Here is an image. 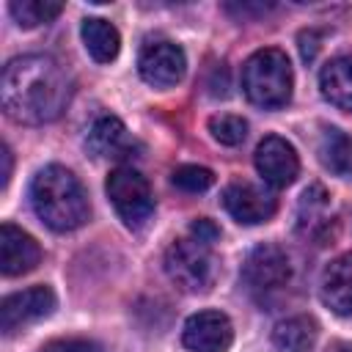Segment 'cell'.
I'll return each instance as SVG.
<instances>
[{
  "label": "cell",
  "mask_w": 352,
  "mask_h": 352,
  "mask_svg": "<svg viewBox=\"0 0 352 352\" xmlns=\"http://www.w3.org/2000/svg\"><path fill=\"white\" fill-rule=\"evenodd\" d=\"M0 102L16 124H50L72 102V77L52 55L11 58L0 77Z\"/></svg>",
  "instance_id": "cell-1"
},
{
  "label": "cell",
  "mask_w": 352,
  "mask_h": 352,
  "mask_svg": "<svg viewBox=\"0 0 352 352\" xmlns=\"http://www.w3.org/2000/svg\"><path fill=\"white\" fill-rule=\"evenodd\" d=\"M30 201L41 223L60 234L80 228L91 214L80 179L63 165H47L33 176Z\"/></svg>",
  "instance_id": "cell-2"
},
{
  "label": "cell",
  "mask_w": 352,
  "mask_h": 352,
  "mask_svg": "<svg viewBox=\"0 0 352 352\" xmlns=\"http://www.w3.org/2000/svg\"><path fill=\"white\" fill-rule=\"evenodd\" d=\"M292 85H294L292 63L286 52L275 47L253 52L242 66V91L256 107L264 110L283 107L292 99Z\"/></svg>",
  "instance_id": "cell-3"
},
{
  "label": "cell",
  "mask_w": 352,
  "mask_h": 352,
  "mask_svg": "<svg viewBox=\"0 0 352 352\" xmlns=\"http://www.w3.org/2000/svg\"><path fill=\"white\" fill-rule=\"evenodd\" d=\"M165 272L182 292H209L217 278V258L212 253V245L195 236L176 239L165 250Z\"/></svg>",
  "instance_id": "cell-4"
},
{
  "label": "cell",
  "mask_w": 352,
  "mask_h": 352,
  "mask_svg": "<svg viewBox=\"0 0 352 352\" xmlns=\"http://www.w3.org/2000/svg\"><path fill=\"white\" fill-rule=\"evenodd\" d=\"M104 190H107V198L113 201L118 217L129 228H138V226H143L151 217V212H154V195H151L148 182L135 168L121 165V168L110 170Z\"/></svg>",
  "instance_id": "cell-5"
},
{
  "label": "cell",
  "mask_w": 352,
  "mask_h": 352,
  "mask_svg": "<svg viewBox=\"0 0 352 352\" xmlns=\"http://www.w3.org/2000/svg\"><path fill=\"white\" fill-rule=\"evenodd\" d=\"M292 275L289 267V256L283 253V248L264 242L258 248H253L242 264V283L253 292V294H267L280 289Z\"/></svg>",
  "instance_id": "cell-6"
},
{
  "label": "cell",
  "mask_w": 352,
  "mask_h": 352,
  "mask_svg": "<svg viewBox=\"0 0 352 352\" xmlns=\"http://www.w3.org/2000/svg\"><path fill=\"white\" fill-rule=\"evenodd\" d=\"M187 58L184 50L173 41H151L140 50L138 72L154 88H170L184 77Z\"/></svg>",
  "instance_id": "cell-7"
},
{
  "label": "cell",
  "mask_w": 352,
  "mask_h": 352,
  "mask_svg": "<svg viewBox=\"0 0 352 352\" xmlns=\"http://www.w3.org/2000/svg\"><path fill=\"white\" fill-rule=\"evenodd\" d=\"M52 311H55V292L50 286H30L25 292L8 294L0 302V327L6 336H11L25 324L50 316Z\"/></svg>",
  "instance_id": "cell-8"
},
{
  "label": "cell",
  "mask_w": 352,
  "mask_h": 352,
  "mask_svg": "<svg viewBox=\"0 0 352 352\" xmlns=\"http://www.w3.org/2000/svg\"><path fill=\"white\" fill-rule=\"evenodd\" d=\"M182 341L190 352H228L234 324L220 311H198L182 327Z\"/></svg>",
  "instance_id": "cell-9"
},
{
  "label": "cell",
  "mask_w": 352,
  "mask_h": 352,
  "mask_svg": "<svg viewBox=\"0 0 352 352\" xmlns=\"http://www.w3.org/2000/svg\"><path fill=\"white\" fill-rule=\"evenodd\" d=\"M253 162H256V170L258 176L270 184V187H289L297 173H300V160H297V151L289 140L278 138V135H267L256 154H253Z\"/></svg>",
  "instance_id": "cell-10"
},
{
  "label": "cell",
  "mask_w": 352,
  "mask_h": 352,
  "mask_svg": "<svg viewBox=\"0 0 352 352\" xmlns=\"http://www.w3.org/2000/svg\"><path fill=\"white\" fill-rule=\"evenodd\" d=\"M223 206L226 212L236 220V223H245V226H256V223H264L275 214L278 204H275V195L267 192L264 187L258 184H250V182H231L226 190H223Z\"/></svg>",
  "instance_id": "cell-11"
},
{
  "label": "cell",
  "mask_w": 352,
  "mask_h": 352,
  "mask_svg": "<svg viewBox=\"0 0 352 352\" xmlns=\"http://www.w3.org/2000/svg\"><path fill=\"white\" fill-rule=\"evenodd\" d=\"M85 148L94 157H107V160H126L135 157V151H140V143L129 135V129L124 126L121 118L116 116H102L91 124L88 135H85Z\"/></svg>",
  "instance_id": "cell-12"
},
{
  "label": "cell",
  "mask_w": 352,
  "mask_h": 352,
  "mask_svg": "<svg viewBox=\"0 0 352 352\" xmlns=\"http://www.w3.org/2000/svg\"><path fill=\"white\" fill-rule=\"evenodd\" d=\"M41 261V248L38 242L25 234L22 228L3 223L0 226V270L3 275H25L30 270H36V264Z\"/></svg>",
  "instance_id": "cell-13"
},
{
  "label": "cell",
  "mask_w": 352,
  "mask_h": 352,
  "mask_svg": "<svg viewBox=\"0 0 352 352\" xmlns=\"http://www.w3.org/2000/svg\"><path fill=\"white\" fill-rule=\"evenodd\" d=\"M319 294L333 314L338 316L352 314V253H344L324 267Z\"/></svg>",
  "instance_id": "cell-14"
},
{
  "label": "cell",
  "mask_w": 352,
  "mask_h": 352,
  "mask_svg": "<svg viewBox=\"0 0 352 352\" xmlns=\"http://www.w3.org/2000/svg\"><path fill=\"white\" fill-rule=\"evenodd\" d=\"M322 96L338 110L352 113V58H333L319 72Z\"/></svg>",
  "instance_id": "cell-15"
},
{
  "label": "cell",
  "mask_w": 352,
  "mask_h": 352,
  "mask_svg": "<svg viewBox=\"0 0 352 352\" xmlns=\"http://www.w3.org/2000/svg\"><path fill=\"white\" fill-rule=\"evenodd\" d=\"M319 162L341 179H352V138L336 126H324L316 143Z\"/></svg>",
  "instance_id": "cell-16"
},
{
  "label": "cell",
  "mask_w": 352,
  "mask_h": 352,
  "mask_svg": "<svg viewBox=\"0 0 352 352\" xmlns=\"http://www.w3.org/2000/svg\"><path fill=\"white\" fill-rule=\"evenodd\" d=\"M316 336H319V324L305 314L289 316L272 327V344L278 352H311Z\"/></svg>",
  "instance_id": "cell-17"
},
{
  "label": "cell",
  "mask_w": 352,
  "mask_h": 352,
  "mask_svg": "<svg viewBox=\"0 0 352 352\" xmlns=\"http://www.w3.org/2000/svg\"><path fill=\"white\" fill-rule=\"evenodd\" d=\"M80 36H82V44H85L88 55L96 63L116 60V55L121 50V36H118L116 25H110L107 19H99V16H88L80 25Z\"/></svg>",
  "instance_id": "cell-18"
},
{
  "label": "cell",
  "mask_w": 352,
  "mask_h": 352,
  "mask_svg": "<svg viewBox=\"0 0 352 352\" xmlns=\"http://www.w3.org/2000/svg\"><path fill=\"white\" fill-rule=\"evenodd\" d=\"M327 209H330V195L322 184H311L302 190L300 195V212H297V220H300V228L314 234L316 228L324 226L327 220Z\"/></svg>",
  "instance_id": "cell-19"
},
{
  "label": "cell",
  "mask_w": 352,
  "mask_h": 352,
  "mask_svg": "<svg viewBox=\"0 0 352 352\" xmlns=\"http://www.w3.org/2000/svg\"><path fill=\"white\" fill-rule=\"evenodd\" d=\"M8 11H11V16L16 19L19 28H36V25L52 22L63 11V6L50 3V0H11Z\"/></svg>",
  "instance_id": "cell-20"
},
{
  "label": "cell",
  "mask_w": 352,
  "mask_h": 352,
  "mask_svg": "<svg viewBox=\"0 0 352 352\" xmlns=\"http://www.w3.org/2000/svg\"><path fill=\"white\" fill-rule=\"evenodd\" d=\"M209 132L223 146H239L248 138V121L242 116H228V113L212 116L209 118Z\"/></svg>",
  "instance_id": "cell-21"
},
{
  "label": "cell",
  "mask_w": 352,
  "mask_h": 352,
  "mask_svg": "<svg viewBox=\"0 0 352 352\" xmlns=\"http://www.w3.org/2000/svg\"><path fill=\"white\" fill-rule=\"evenodd\" d=\"M170 182H173V187H179L184 192H204V190L212 187L214 173L204 165H179L170 173Z\"/></svg>",
  "instance_id": "cell-22"
},
{
  "label": "cell",
  "mask_w": 352,
  "mask_h": 352,
  "mask_svg": "<svg viewBox=\"0 0 352 352\" xmlns=\"http://www.w3.org/2000/svg\"><path fill=\"white\" fill-rule=\"evenodd\" d=\"M41 352H102V346L88 338H55L44 344Z\"/></svg>",
  "instance_id": "cell-23"
},
{
  "label": "cell",
  "mask_w": 352,
  "mask_h": 352,
  "mask_svg": "<svg viewBox=\"0 0 352 352\" xmlns=\"http://www.w3.org/2000/svg\"><path fill=\"white\" fill-rule=\"evenodd\" d=\"M190 236H195V239H201V242L212 245V242L220 236V228H217L212 220L198 217V220H192V226H190Z\"/></svg>",
  "instance_id": "cell-24"
},
{
  "label": "cell",
  "mask_w": 352,
  "mask_h": 352,
  "mask_svg": "<svg viewBox=\"0 0 352 352\" xmlns=\"http://www.w3.org/2000/svg\"><path fill=\"white\" fill-rule=\"evenodd\" d=\"M316 36L308 30V33H300V55H302V60H314V55H316Z\"/></svg>",
  "instance_id": "cell-25"
},
{
  "label": "cell",
  "mask_w": 352,
  "mask_h": 352,
  "mask_svg": "<svg viewBox=\"0 0 352 352\" xmlns=\"http://www.w3.org/2000/svg\"><path fill=\"white\" fill-rule=\"evenodd\" d=\"M0 160H3V170H0V187H6V184H8V179H11V165H14V157H11L8 143H0Z\"/></svg>",
  "instance_id": "cell-26"
},
{
  "label": "cell",
  "mask_w": 352,
  "mask_h": 352,
  "mask_svg": "<svg viewBox=\"0 0 352 352\" xmlns=\"http://www.w3.org/2000/svg\"><path fill=\"white\" fill-rule=\"evenodd\" d=\"M327 352H352V344H346V341H338V344H333Z\"/></svg>",
  "instance_id": "cell-27"
}]
</instances>
